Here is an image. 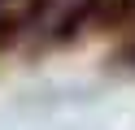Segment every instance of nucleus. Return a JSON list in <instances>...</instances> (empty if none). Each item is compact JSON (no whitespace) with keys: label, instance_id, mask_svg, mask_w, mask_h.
Returning <instances> with one entry per match:
<instances>
[{"label":"nucleus","instance_id":"nucleus-1","mask_svg":"<svg viewBox=\"0 0 135 130\" xmlns=\"http://www.w3.org/2000/svg\"><path fill=\"white\" fill-rule=\"evenodd\" d=\"M79 4H83V22H91L96 30H118L135 13V0H79Z\"/></svg>","mask_w":135,"mask_h":130},{"label":"nucleus","instance_id":"nucleus-4","mask_svg":"<svg viewBox=\"0 0 135 130\" xmlns=\"http://www.w3.org/2000/svg\"><path fill=\"white\" fill-rule=\"evenodd\" d=\"M0 4H9V0H0Z\"/></svg>","mask_w":135,"mask_h":130},{"label":"nucleus","instance_id":"nucleus-2","mask_svg":"<svg viewBox=\"0 0 135 130\" xmlns=\"http://www.w3.org/2000/svg\"><path fill=\"white\" fill-rule=\"evenodd\" d=\"M22 30H26V17L0 4V48H13V43L22 39Z\"/></svg>","mask_w":135,"mask_h":130},{"label":"nucleus","instance_id":"nucleus-3","mask_svg":"<svg viewBox=\"0 0 135 130\" xmlns=\"http://www.w3.org/2000/svg\"><path fill=\"white\" fill-rule=\"evenodd\" d=\"M105 69H118V74H135V35H126L113 52H109Z\"/></svg>","mask_w":135,"mask_h":130}]
</instances>
